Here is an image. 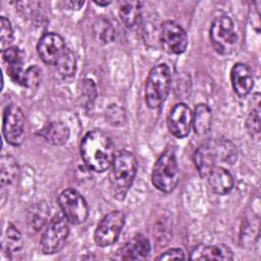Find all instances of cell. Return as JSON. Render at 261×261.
<instances>
[{"label":"cell","instance_id":"cell-1","mask_svg":"<svg viewBox=\"0 0 261 261\" xmlns=\"http://www.w3.org/2000/svg\"><path fill=\"white\" fill-rule=\"evenodd\" d=\"M114 145L111 138L101 129L86 134L81 143V156L85 164L95 172L108 169L114 158Z\"/></svg>","mask_w":261,"mask_h":261},{"label":"cell","instance_id":"cell-2","mask_svg":"<svg viewBox=\"0 0 261 261\" xmlns=\"http://www.w3.org/2000/svg\"><path fill=\"white\" fill-rule=\"evenodd\" d=\"M238 159L236 146L227 140L215 139L202 144L194 154L196 167L202 177L217 165V162L232 164Z\"/></svg>","mask_w":261,"mask_h":261},{"label":"cell","instance_id":"cell-3","mask_svg":"<svg viewBox=\"0 0 261 261\" xmlns=\"http://www.w3.org/2000/svg\"><path fill=\"white\" fill-rule=\"evenodd\" d=\"M110 167L109 180L111 193L115 199L123 200L137 174V158L130 151L119 150L115 153Z\"/></svg>","mask_w":261,"mask_h":261},{"label":"cell","instance_id":"cell-4","mask_svg":"<svg viewBox=\"0 0 261 261\" xmlns=\"http://www.w3.org/2000/svg\"><path fill=\"white\" fill-rule=\"evenodd\" d=\"M170 85L171 72L167 64L159 63L150 70L145 85V100L149 108L156 109L164 103Z\"/></svg>","mask_w":261,"mask_h":261},{"label":"cell","instance_id":"cell-5","mask_svg":"<svg viewBox=\"0 0 261 261\" xmlns=\"http://www.w3.org/2000/svg\"><path fill=\"white\" fill-rule=\"evenodd\" d=\"M179 179V169L172 149H166L157 159L152 170L153 186L163 193L172 192Z\"/></svg>","mask_w":261,"mask_h":261},{"label":"cell","instance_id":"cell-6","mask_svg":"<svg viewBox=\"0 0 261 261\" xmlns=\"http://www.w3.org/2000/svg\"><path fill=\"white\" fill-rule=\"evenodd\" d=\"M210 40L214 50L220 55L231 54L238 42L232 19L225 14L214 17L210 27Z\"/></svg>","mask_w":261,"mask_h":261},{"label":"cell","instance_id":"cell-7","mask_svg":"<svg viewBox=\"0 0 261 261\" xmlns=\"http://www.w3.org/2000/svg\"><path fill=\"white\" fill-rule=\"evenodd\" d=\"M69 233V221L62 214L55 215L47 224L40 244L44 254L58 253L64 246Z\"/></svg>","mask_w":261,"mask_h":261},{"label":"cell","instance_id":"cell-8","mask_svg":"<svg viewBox=\"0 0 261 261\" xmlns=\"http://www.w3.org/2000/svg\"><path fill=\"white\" fill-rule=\"evenodd\" d=\"M124 222L125 216L119 210H114L106 214L96 226L94 232L95 243L101 248L113 245L118 240Z\"/></svg>","mask_w":261,"mask_h":261},{"label":"cell","instance_id":"cell-9","mask_svg":"<svg viewBox=\"0 0 261 261\" xmlns=\"http://www.w3.org/2000/svg\"><path fill=\"white\" fill-rule=\"evenodd\" d=\"M58 204L62 214L72 224H81L89 216V206L76 190L66 189L58 197Z\"/></svg>","mask_w":261,"mask_h":261},{"label":"cell","instance_id":"cell-10","mask_svg":"<svg viewBox=\"0 0 261 261\" xmlns=\"http://www.w3.org/2000/svg\"><path fill=\"white\" fill-rule=\"evenodd\" d=\"M2 133L8 144L18 146L22 143L24 137V116L17 105L11 104L5 108L3 112Z\"/></svg>","mask_w":261,"mask_h":261},{"label":"cell","instance_id":"cell-11","mask_svg":"<svg viewBox=\"0 0 261 261\" xmlns=\"http://www.w3.org/2000/svg\"><path fill=\"white\" fill-rule=\"evenodd\" d=\"M160 43L169 54H181L189 43L186 31L175 21L166 20L160 29Z\"/></svg>","mask_w":261,"mask_h":261},{"label":"cell","instance_id":"cell-12","mask_svg":"<svg viewBox=\"0 0 261 261\" xmlns=\"http://www.w3.org/2000/svg\"><path fill=\"white\" fill-rule=\"evenodd\" d=\"M63 38L55 33L44 34L38 44L37 51L40 58L47 64L56 65L66 51Z\"/></svg>","mask_w":261,"mask_h":261},{"label":"cell","instance_id":"cell-13","mask_svg":"<svg viewBox=\"0 0 261 261\" xmlns=\"http://www.w3.org/2000/svg\"><path fill=\"white\" fill-rule=\"evenodd\" d=\"M192 124L193 113L187 104L177 103L170 109L167 116V126L174 137L182 139L189 136Z\"/></svg>","mask_w":261,"mask_h":261},{"label":"cell","instance_id":"cell-14","mask_svg":"<svg viewBox=\"0 0 261 261\" xmlns=\"http://www.w3.org/2000/svg\"><path fill=\"white\" fill-rule=\"evenodd\" d=\"M150 242L144 234H136L133 239L120 247L115 259L119 260H145L150 254Z\"/></svg>","mask_w":261,"mask_h":261},{"label":"cell","instance_id":"cell-15","mask_svg":"<svg viewBox=\"0 0 261 261\" xmlns=\"http://www.w3.org/2000/svg\"><path fill=\"white\" fill-rule=\"evenodd\" d=\"M230 81L234 93L240 97L247 96L254 86L251 68L242 62H238L231 67Z\"/></svg>","mask_w":261,"mask_h":261},{"label":"cell","instance_id":"cell-16","mask_svg":"<svg viewBox=\"0 0 261 261\" xmlns=\"http://www.w3.org/2000/svg\"><path fill=\"white\" fill-rule=\"evenodd\" d=\"M2 60L9 77L19 85L22 80V65L24 60L23 52L16 46H11L2 52Z\"/></svg>","mask_w":261,"mask_h":261},{"label":"cell","instance_id":"cell-17","mask_svg":"<svg viewBox=\"0 0 261 261\" xmlns=\"http://www.w3.org/2000/svg\"><path fill=\"white\" fill-rule=\"evenodd\" d=\"M205 178H207L209 187L215 194L226 195L232 190L233 177L231 173L222 166H214Z\"/></svg>","mask_w":261,"mask_h":261},{"label":"cell","instance_id":"cell-18","mask_svg":"<svg viewBox=\"0 0 261 261\" xmlns=\"http://www.w3.org/2000/svg\"><path fill=\"white\" fill-rule=\"evenodd\" d=\"M191 260H232L233 254L225 245H199L191 252Z\"/></svg>","mask_w":261,"mask_h":261},{"label":"cell","instance_id":"cell-19","mask_svg":"<svg viewBox=\"0 0 261 261\" xmlns=\"http://www.w3.org/2000/svg\"><path fill=\"white\" fill-rule=\"evenodd\" d=\"M39 135L54 146H62L69 139V128L60 121H52L44 125Z\"/></svg>","mask_w":261,"mask_h":261},{"label":"cell","instance_id":"cell-20","mask_svg":"<svg viewBox=\"0 0 261 261\" xmlns=\"http://www.w3.org/2000/svg\"><path fill=\"white\" fill-rule=\"evenodd\" d=\"M212 113L208 105L199 104L195 108L193 114V127L198 136L206 135L211 127Z\"/></svg>","mask_w":261,"mask_h":261},{"label":"cell","instance_id":"cell-21","mask_svg":"<svg viewBox=\"0 0 261 261\" xmlns=\"http://www.w3.org/2000/svg\"><path fill=\"white\" fill-rule=\"evenodd\" d=\"M119 16L125 27H135L141 16V3L137 1L122 2L119 7Z\"/></svg>","mask_w":261,"mask_h":261},{"label":"cell","instance_id":"cell-22","mask_svg":"<svg viewBox=\"0 0 261 261\" xmlns=\"http://www.w3.org/2000/svg\"><path fill=\"white\" fill-rule=\"evenodd\" d=\"M57 68L58 75L62 80H70L74 76L75 68H76V62L74 54L67 48L63 56L60 58V60L55 65Z\"/></svg>","mask_w":261,"mask_h":261},{"label":"cell","instance_id":"cell-23","mask_svg":"<svg viewBox=\"0 0 261 261\" xmlns=\"http://www.w3.org/2000/svg\"><path fill=\"white\" fill-rule=\"evenodd\" d=\"M93 34L97 42L101 44H108L115 38V30L108 19L100 17L94 23Z\"/></svg>","mask_w":261,"mask_h":261},{"label":"cell","instance_id":"cell-24","mask_svg":"<svg viewBox=\"0 0 261 261\" xmlns=\"http://www.w3.org/2000/svg\"><path fill=\"white\" fill-rule=\"evenodd\" d=\"M1 185H10L14 181L18 173V164L16 160L10 155H3L1 157Z\"/></svg>","mask_w":261,"mask_h":261},{"label":"cell","instance_id":"cell-25","mask_svg":"<svg viewBox=\"0 0 261 261\" xmlns=\"http://www.w3.org/2000/svg\"><path fill=\"white\" fill-rule=\"evenodd\" d=\"M13 39H14L13 30H12L9 19H7L4 16H1V18H0V49H1V52L8 49L9 47H11Z\"/></svg>","mask_w":261,"mask_h":261},{"label":"cell","instance_id":"cell-26","mask_svg":"<svg viewBox=\"0 0 261 261\" xmlns=\"http://www.w3.org/2000/svg\"><path fill=\"white\" fill-rule=\"evenodd\" d=\"M42 80V70L38 65H32L28 67L22 74L21 85L29 89L37 88Z\"/></svg>","mask_w":261,"mask_h":261},{"label":"cell","instance_id":"cell-27","mask_svg":"<svg viewBox=\"0 0 261 261\" xmlns=\"http://www.w3.org/2000/svg\"><path fill=\"white\" fill-rule=\"evenodd\" d=\"M6 236V251L8 253L17 251L21 247V234L19 230L11 223H8V226L5 231Z\"/></svg>","mask_w":261,"mask_h":261},{"label":"cell","instance_id":"cell-28","mask_svg":"<svg viewBox=\"0 0 261 261\" xmlns=\"http://www.w3.org/2000/svg\"><path fill=\"white\" fill-rule=\"evenodd\" d=\"M49 209L46 205H38L37 207L33 208V211L31 212L30 222L32 223V226L36 229H40L46 222V219L48 217Z\"/></svg>","mask_w":261,"mask_h":261},{"label":"cell","instance_id":"cell-29","mask_svg":"<svg viewBox=\"0 0 261 261\" xmlns=\"http://www.w3.org/2000/svg\"><path fill=\"white\" fill-rule=\"evenodd\" d=\"M105 116H106V119L109 121V123L115 126L121 125L125 121V114L123 109L116 104L110 105L107 108L105 112Z\"/></svg>","mask_w":261,"mask_h":261},{"label":"cell","instance_id":"cell-30","mask_svg":"<svg viewBox=\"0 0 261 261\" xmlns=\"http://www.w3.org/2000/svg\"><path fill=\"white\" fill-rule=\"evenodd\" d=\"M247 129L249 134L253 137L255 135H259L260 133V109L259 105L253 109V111L249 114L247 122Z\"/></svg>","mask_w":261,"mask_h":261},{"label":"cell","instance_id":"cell-31","mask_svg":"<svg viewBox=\"0 0 261 261\" xmlns=\"http://www.w3.org/2000/svg\"><path fill=\"white\" fill-rule=\"evenodd\" d=\"M185 259V253L181 249L173 248L165 251L158 257V260H179Z\"/></svg>","mask_w":261,"mask_h":261},{"label":"cell","instance_id":"cell-32","mask_svg":"<svg viewBox=\"0 0 261 261\" xmlns=\"http://www.w3.org/2000/svg\"><path fill=\"white\" fill-rule=\"evenodd\" d=\"M84 1H69V2H65L64 4L69 8V9H80L82 8V6L84 5Z\"/></svg>","mask_w":261,"mask_h":261},{"label":"cell","instance_id":"cell-33","mask_svg":"<svg viewBox=\"0 0 261 261\" xmlns=\"http://www.w3.org/2000/svg\"><path fill=\"white\" fill-rule=\"evenodd\" d=\"M94 3L98 6H107L109 5L111 2L110 1H94Z\"/></svg>","mask_w":261,"mask_h":261}]
</instances>
